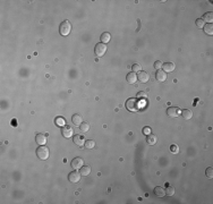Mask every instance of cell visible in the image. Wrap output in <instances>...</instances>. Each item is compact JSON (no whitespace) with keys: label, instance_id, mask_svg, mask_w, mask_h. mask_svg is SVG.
Segmentation results:
<instances>
[{"label":"cell","instance_id":"obj_1","mask_svg":"<svg viewBox=\"0 0 213 204\" xmlns=\"http://www.w3.org/2000/svg\"><path fill=\"white\" fill-rule=\"evenodd\" d=\"M71 24L69 20H64L61 24H60V27H59V32L61 35L66 37L71 33Z\"/></svg>","mask_w":213,"mask_h":204},{"label":"cell","instance_id":"obj_2","mask_svg":"<svg viewBox=\"0 0 213 204\" xmlns=\"http://www.w3.org/2000/svg\"><path fill=\"white\" fill-rule=\"evenodd\" d=\"M36 155L40 160H47L49 158V148L44 145H40V148H36Z\"/></svg>","mask_w":213,"mask_h":204},{"label":"cell","instance_id":"obj_3","mask_svg":"<svg viewBox=\"0 0 213 204\" xmlns=\"http://www.w3.org/2000/svg\"><path fill=\"white\" fill-rule=\"evenodd\" d=\"M138 102H137V100L136 99H134V98H132V99H128L127 100V102H126V109L128 110V111H132V112H135L138 110Z\"/></svg>","mask_w":213,"mask_h":204},{"label":"cell","instance_id":"obj_4","mask_svg":"<svg viewBox=\"0 0 213 204\" xmlns=\"http://www.w3.org/2000/svg\"><path fill=\"white\" fill-rule=\"evenodd\" d=\"M94 52H95L96 57H103L106 52V45L104 43H102V42L98 43L95 45V48H94Z\"/></svg>","mask_w":213,"mask_h":204},{"label":"cell","instance_id":"obj_5","mask_svg":"<svg viewBox=\"0 0 213 204\" xmlns=\"http://www.w3.org/2000/svg\"><path fill=\"white\" fill-rule=\"evenodd\" d=\"M167 115L171 118H176V117H179L181 115V110L178 107H170L167 110Z\"/></svg>","mask_w":213,"mask_h":204},{"label":"cell","instance_id":"obj_6","mask_svg":"<svg viewBox=\"0 0 213 204\" xmlns=\"http://www.w3.org/2000/svg\"><path fill=\"white\" fill-rule=\"evenodd\" d=\"M71 165L75 170H76V169H81V168L84 166V161H83L82 158H75V159L71 160Z\"/></svg>","mask_w":213,"mask_h":204},{"label":"cell","instance_id":"obj_7","mask_svg":"<svg viewBox=\"0 0 213 204\" xmlns=\"http://www.w3.org/2000/svg\"><path fill=\"white\" fill-rule=\"evenodd\" d=\"M61 134H62V136L65 137V138H71V136H73V134H74V129L71 128V126H64L62 127V129H61Z\"/></svg>","mask_w":213,"mask_h":204},{"label":"cell","instance_id":"obj_8","mask_svg":"<svg viewBox=\"0 0 213 204\" xmlns=\"http://www.w3.org/2000/svg\"><path fill=\"white\" fill-rule=\"evenodd\" d=\"M81 174L79 172H77V171H73V172H71L69 175H68V180L71 182V183H78L79 180H81Z\"/></svg>","mask_w":213,"mask_h":204},{"label":"cell","instance_id":"obj_9","mask_svg":"<svg viewBox=\"0 0 213 204\" xmlns=\"http://www.w3.org/2000/svg\"><path fill=\"white\" fill-rule=\"evenodd\" d=\"M73 142L77 145V146H82V145H84L85 144V140H84V137L82 136V135H74L73 136Z\"/></svg>","mask_w":213,"mask_h":204},{"label":"cell","instance_id":"obj_10","mask_svg":"<svg viewBox=\"0 0 213 204\" xmlns=\"http://www.w3.org/2000/svg\"><path fill=\"white\" fill-rule=\"evenodd\" d=\"M155 78H157V81H158V82L162 83V82H164V81L167 79V73H166L164 70L159 69V70L157 72V74H155Z\"/></svg>","mask_w":213,"mask_h":204},{"label":"cell","instance_id":"obj_11","mask_svg":"<svg viewBox=\"0 0 213 204\" xmlns=\"http://www.w3.org/2000/svg\"><path fill=\"white\" fill-rule=\"evenodd\" d=\"M35 141L39 145H45V143H47V137H45V135H43V134H37L35 136Z\"/></svg>","mask_w":213,"mask_h":204},{"label":"cell","instance_id":"obj_12","mask_svg":"<svg viewBox=\"0 0 213 204\" xmlns=\"http://www.w3.org/2000/svg\"><path fill=\"white\" fill-rule=\"evenodd\" d=\"M162 68L166 73H170V72H174L175 65L172 62H164V64H162Z\"/></svg>","mask_w":213,"mask_h":204},{"label":"cell","instance_id":"obj_13","mask_svg":"<svg viewBox=\"0 0 213 204\" xmlns=\"http://www.w3.org/2000/svg\"><path fill=\"white\" fill-rule=\"evenodd\" d=\"M71 120H73L74 125H76V126H79V125L83 123V118H82V116H81V115H78V113H75V115H73V117H71Z\"/></svg>","mask_w":213,"mask_h":204},{"label":"cell","instance_id":"obj_14","mask_svg":"<svg viewBox=\"0 0 213 204\" xmlns=\"http://www.w3.org/2000/svg\"><path fill=\"white\" fill-rule=\"evenodd\" d=\"M137 79H140L142 83H146V82H149L150 76L146 72H140V74L137 75Z\"/></svg>","mask_w":213,"mask_h":204},{"label":"cell","instance_id":"obj_15","mask_svg":"<svg viewBox=\"0 0 213 204\" xmlns=\"http://www.w3.org/2000/svg\"><path fill=\"white\" fill-rule=\"evenodd\" d=\"M126 81H127L129 84H135L136 81H137V75L135 74L134 72H133V73H129V74L127 75V77H126Z\"/></svg>","mask_w":213,"mask_h":204},{"label":"cell","instance_id":"obj_16","mask_svg":"<svg viewBox=\"0 0 213 204\" xmlns=\"http://www.w3.org/2000/svg\"><path fill=\"white\" fill-rule=\"evenodd\" d=\"M181 116H182V118H184V119L189 120V119H192V118H193V111H192V110H189V109L181 110Z\"/></svg>","mask_w":213,"mask_h":204},{"label":"cell","instance_id":"obj_17","mask_svg":"<svg viewBox=\"0 0 213 204\" xmlns=\"http://www.w3.org/2000/svg\"><path fill=\"white\" fill-rule=\"evenodd\" d=\"M154 194H155L158 197H163V196L166 195V189H164L163 187H161V186H157V187L154 188Z\"/></svg>","mask_w":213,"mask_h":204},{"label":"cell","instance_id":"obj_18","mask_svg":"<svg viewBox=\"0 0 213 204\" xmlns=\"http://www.w3.org/2000/svg\"><path fill=\"white\" fill-rule=\"evenodd\" d=\"M157 141H158V138L154 134H149L147 137H146V142H147L149 145H154L157 143Z\"/></svg>","mask_w":213,"mask_h":204},{"label":"cell","instance_id":"obj_19","mask_svg":"<svg viewBox=\"0 0 213 204\" xmlns=\"http://www.w3.org/2000/svg\"><path fill=\"white\" fill-rule=\"evenodd\" d=\"M202 19H203V22H204V23H205V22H208L209 24H212L213 13H212V12H209V13L204 14V15H203V17H202Z\"/></svg>","mask_w":213,"mask_h":204},{"label":"cell","instance_id":"obj_20","mask_svg":"<svg viewBox=\"0 0 213 204\" xmlns=\"http://www.w3.org/2000/svg\"><path fill=\"white\" fill-rule=\"evenodd\" d=\"M79 174L82 176H89L91 174V167L90 166H83L81 168V170H79Z\"/></svg>","mask_w":213,"mask_h":204},{"label":"cell","instance_id":"obj_21","mask_svg":"<svg viewBox=\"0 0 213 204\" xmlns=\"http://www.w3.org/2000/svg\"><path fill=\"white\" fill-rule=\"evenodd\" d=\"M54 123H56V125L59 126V127H64V126L66 125V120H65L62 117H57L56 120H54Z\"/></svg>","mask_w":213,"mask_h":204},{"label":"cell","instance_id":"obj_22","mask_svg":"<svg viewBox=\"0 0 213 204\" xmlns=\"http://www.w3.org/2000/svg\"><path fill=\"white\" fill-rule=\"evenodd\" d=\"M204 32L208 34V35H212L213 34V25L212 24H206L204 25Z\"/></svg>","mask_w":213,"mask_h":204},{"label":"cell","instance_id":"obj_23","mask_svg":"<svg viewBox=\"0 0 213 204\" xmlns=\"http://www.w3.org/2000/svg\"><path fill=\"white\" fill-rule=\"evenodd\" d=\"M101 42L102 43H108L109 41H110V39H111V37H110V33H108V32H104V33H102V35H101Z\"/></svg>","mask_w":213,"mask_h":204},{"label":"cell","instance_id":"obj_24","mask_svg":"<svg viewBox=\"0 0 213 204\" xmlns=\"http://www.w3.org/2000/svg\"><path fill=\"white\" fill-rule=\"evenodd\" d=\"M79 128H81V130L83 131V133H86V131H89L90 129V125H89V123H82L81 125H79Z\"/></svg>","mask_w":213,"mask_h":204},{"label":"cell","instance_id":"obj_25","mask_svg":"<svg viewBox=\"0 0 213 204\" xmlns=\"http://www.w3.org/2000/svg\"><path fill=\"white\" fill-rule=\"evenodd\" d=\"M84 145H85V148H93L95 146V142H94L93 140H86Z\"/></svg>","mask_w":213,"mask_h":204},{"label":"cell","instance_id":"obj_26","mask_svg":"<svg viewBox=\"0 0 213 204\" xmlns=\"http://www.w3.org/2000/svg\"><path fill=\"white\" fill-rule=\"evenodd\" d=\"M175 194V188L172 186H167V189H166V195H169V196H172Z\"/></svg>","mask_w":213,"mask_h":204},{"label":"cell","instance_id":"obj_27","mask_svg":"<svg viewBox=\"0 0 213 204\" xmlns=\"http://www.w3.org/2000/svg\"><path fill=\"white\" fill-rule=\"evenodd\" d=\"M205 175H206V177L208 178H212L213 177V168L212 167H209L206 168V170H205Z\"/></svg>","mask_w":213,"mask_h":204},{"label":"cell","instance_id":"obj_28","mask_svg":"<svg viewBox=\"0 0 213 204\" xmlns=\"http://www.w3.org/2000/svg\"><path fill=\"white\" fill-rule=\"evenodd\" d=\"M195 24H196V26H197L198 28H203V27H204V25H205V23L203 22V19H202V18H198V19H197Z\"/></svg>","mask_w":213,"mask_h":204},{"label":"cell","instance_id":"obj_29","mask_svg":"<svg viewBox=\"0 0 213 204\" xmlns=\"http://www.w3.org/2000/svg\"><path fill=\"white\" fill-rule=\"evenodd\" d=\"M133 70H134V73L135 72H142V66L138 65V64H134L133 65Z\"/></svg>","mask_w":213,"mask_h":204},{"label":"cell","instance_id":"obj_30","mask_svg":"<svg viewBox=\"0 0 213 204\" xmlns=\"http://www.w3.org/2000/svg\"><path fill=\"white\" fill-rule=\"evenodd\" d=\"M153 67H154L155 69H158V70H159V69H161V67H162V62H161L160 60H157V61L154 62V65H153Z\"/></svg>","mask_w":213,"mask_h":204},{"label":"cell","instance_id":"obj_31","mask_svg":"<svg viewBox=\"0 0 213 204\" xmlns=\"http://www.w3.org/2000/svg\"><path fill=\"white\" fill-rule=\"evenodd\" d=\"M143 133H144L145 135H149V134H151V128H150V127H144Z\"/></svg>","mask_w":213,"mask_h":204},{"label":"cell","instance_id":"obj_32","mask_svg":"<svg viewBox=\"0 0 213 204\" xmlns=\"http://www.w3.org/2000/svg\"><path fill=\"white\" fill-rule=\"evenodd\" d=\"M170 150L174 152V153H177L178 152V148H177V145H171V148H170Z\"/></svg>","mask_w":213,"mask_h":204},{"label":"cell","instance_id":"obj_33","mask_svg":"<svg viewBox=\"0 0 213 204\" xmlns=\"http://www.w3.org/2000/svg\"><path fill=\"white\" fill-rule=\"evenodd\" d=\"M137 96H138V98H146V93L140 92L138 94H137Z\"/></svg>","mask_w":213,"mask_h":204}]
</instances>
